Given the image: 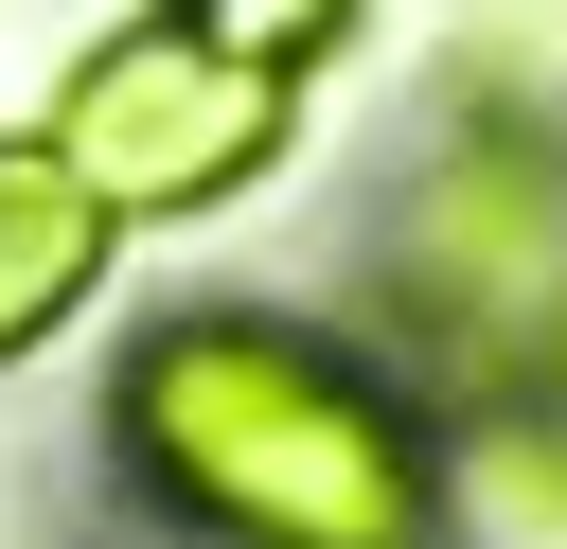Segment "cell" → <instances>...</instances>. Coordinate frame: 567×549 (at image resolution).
Segmentation results:
<instances>
[{"mask_svg": "<svg viewBox=\"0 0 567 549\" xmlns=\"http://www.w3.org/2000/svg\"><path fill=\"white\" fill-rule=\"evenodd\" d=\"M106 478L195 549H443L461 460L390 354L266 301H177L106 372Z\"/></svg>", "mask_w": 567, "mask_h": 549, "instance_id": "obj_1", "label": "cell"}, {"mask_svg": "<svg viewBox=\"0 0 567 549\" xmlns=\"http://www.w3.org/2000/svg\"><path fill=\"white\" fill-rule=\"evenodd\" d=\"M514 425H532V496H549V514H567V372H549V390H532V407H514Z\"/></svg>", "mask_w": 567, "mask_h": 549, "instance_id": "obj_6", "label": "cell"}, {"mask_svg": "<svg viewBox=\"0 0 567 549\" xmlns=\"http://www.w3.org/2000/svg\"><path fill=\"white\" fill-rule=\"evenodd\" d=\"M35 142H53V177H71L106 230L230 213V195L301 142V71H266V53H230V35H195V18L159 0V18H124V35L71 53V89H53Z\"/></svg>", "mask_w": 567, "mask_h": 549, "instance_id": "obj_3", "label": "cell"}, {"mask_svg": "<svg viewBox=\"0 0 567 549\" xmlns=\"http://www.w3.org/2000/svg\"><path fill=\"white\" fill-rule=\"evenodd\" d=\"M372 283H390V372L425 407H532L567 372V124L549 106H478L408 159L390 230H372Z\"/></svg>", "mask_w": 567, "mask_h": 549, "instance_id": "obj_2", "label": "cell"}, {"mask_svg": "<svg viewBox=\"0 0 567 549\" xmlns=\"http://www.w3.org/2000/svg\"><path fill=\"white\" fill-rule=\"evenodd\" d=\"M89 283H106V213L53 177V142H0V372L35 336H71Z\"/></svg>", "mask_w": 567, "mask_h": 549, "instance_id": "obj_4", "label": "cell"}, {"mask_svg": "<svg viewBox=\"0 0 567 549\" xmlns=\"http://www.w3.org/2000/svg\"><path fill=\"white\" fill-rule=\"evenodd\" d=\"M195 35H230V53H266V71H319L337 35H354V0H177Z\"/></svg>", "mask_w": 567, "mask_h": 549, "instance_id": "obj_5", "label": "cell"}]
</instances>
